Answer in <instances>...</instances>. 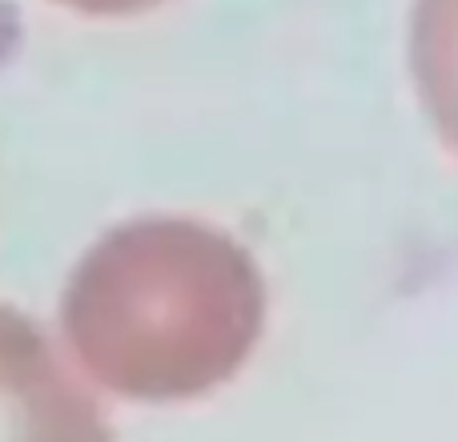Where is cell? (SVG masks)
Returning a JSON list of instances; mask_svg holds the SVG:
<instances>
[{
  "label": "cell",
  "instance_id": "6da1fadb",
  "mask_svg": "<svg viewBox=\"0 0 458 442\" xmlns=\"http://www.w3.org/2000/svg\"><path fill=\"white\" fill-rule=\"evenodd\" d=\"M261 322L266 290L250 253L193 221L113 229L64 293V338L85 374L145 403L222 387Z\"/></svg>",
  "mask_w": 458,
  "mask_h": 442
},
{
  "label": "cell",
  "instance_id": "7a4b0ae2",
  "mask_svg": "<svg viewBox=\"0 0 458 442\" xmlns=\"http://www.w3.org/2000/svg\"><path fill=\"white\" fill-rule=\"evenodd\" d=\"M0 442H113L48 338L0 306Z\"/></svg>",
  "mask_w": 458,
  "mask_h": 442
},
{
  "label": "cell",
  "instance_id": "3957f363",
  "mask_svg": "<svg viewBox=\"0 0 458 442\" xmlns=\"http://www.w3.org/2000/svg\"><path fill=\"white\" fill-rule=\"evenodd\" d=\"M414 72L427 109L458 149V0H419L414 8Z\"/></svg>",
  "mask_w": 458,
  "mask_h": 442
},
{
  "label": "cell",
  "instance_id": "277c9868",
  "mask_svg": "<svg viewBox=\"0 0 458 442\" xmlns=\"http://www.w3.org/2000/svg\"><path fill=\"white\" fill-rule=\"evenodd\" d=\"M61 4H72L81 13H137V8H149L157 0H61Z\"/></svg>",
  "mask_w": 458,
  "mask_h": 442
}]
</instances>
